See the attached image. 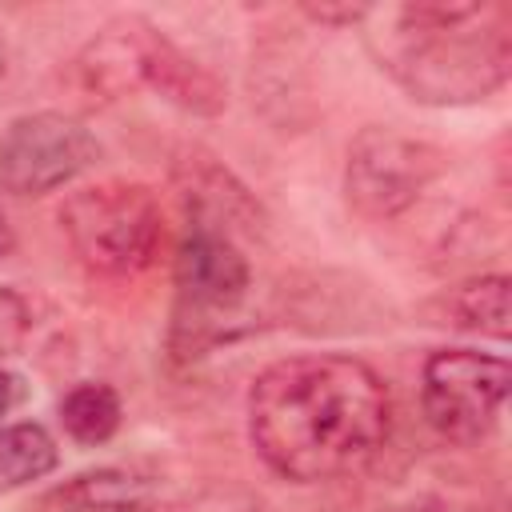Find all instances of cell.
<instances>
[{"label":"cell","instance_id":"obj_1","mask_svg":"<svg viewBox=\"0 0 512 512\" xmlns=\"http://www.w3.org/2000/svg\"><path fill=\"white\" fill-rule=\"evenodd\" d=\"M252 444L288 480L316 484L364 468L392 424L384 380L356 356L304 352L268 364L248 396Z\"/></svg>","mask_w":512,"mask_h":512},{"label":"cell","instance_id":"obj_2","mask_svg":"<svg viewBox=\"0 0 512 512\" xmlns=\"http://www.w3.org/2000/svg\"><path fill=\"white\" fill-rule=\"evenodd\" d=\"M372 48L412 100L472 104L508 80L512 12L500 0L400 4L388 12V32H372Z\"/></svg>","mask_w":512,"mask_h":512},{"label":"cell","instance_id":"obj_3","mask_svg":"<svg viewBox=\"0 0 512 512\" xmlns=\"http://www.w3.org/2000/svg\"><path fill=\"white\" fill-rule=\"evenodd\" d=\"M60 228L72 252L100 276H136L156 260L164 224L148 188L104 180L72 192L60 208Z\"/></svg>","mask_w":512,"mask_h":512},{"label":"cell","instance_id":"obj_4","mask_svg":"<svg viewBox=\"0 0 512 512\" xmlns=\"http://www.w3.org/2000/svg\"><path fill=\"white\" fill-rule=\"evenodd\" d=\"M508 396V364L472 348H444L424 360L420 404L428 424L452 444H476L492 432Z\"/></svg>","mask_w":512,"mask_h":512},{"label":"cell","instance_id":"obj_5","mask_svg":"<svg viewBox=\"0 0 512 512\" xmlns=\"http://www.w3.org/2000/svg\"><path fill=\"white\" fill-rule=\"evenodd\" d=\"M248 292V260L224 228L196 224L176 248V344L200 352L220 312H232Z\"/></svg>","mask_w":512,"mask_h":512},{"label":"cell","instance_id":"obj_6","mask_svg":"<svg viewBox=\"0 0 512 512\" xmlns=\"http://www.w3.org/2000/svg\"><path fill=\"white\" fill-rule=\"evenodd\" d=\"M440 172V152L396 128H364L348 148L344 192L368 220L400 216Z\"/></svg>","mask_w":512,"mask_h":512},{"label":"cell","instance_id":"obj_7","mask_svg":"<svg viewBox=\"0 0 512 512\" xmlns=\"http://www.w3.org/2000/svg\"><path fill=\"white\" fill-rule=\"evenodd\" d=\"M96 160L100 144L80 120L64 112L20 116L0 140V188L12 196H44L88 172Z\"/></svg>","mask_w":512,"mask_h":512},{"label":"cell","instance_id":"obj_8","mask_svg":"<svg viewBox=\"0 0 512 512\" xmlns=\"http://www.w3.org/2000/svg\"><path fill=\"white\" fill-rule=\"evenodd\" d=\"M140 84L156 88L164 100H172L176 108L184 112H196V116H216L228 96H224V84L204 72L196 60H188L172 40H164L156 28H148L144 36V52H140Z\"/></svg>","mask_w":512,"mask_h":512},{"label":"cell","instance_id":"obj_9","mask_svg":"<svg viewBox=\"0 0 512 512\" xmlns=\"http://www.w3.org/2000/svg\"><path fill=\"white\" fill-rule=\"evenodd\" d=\"M56 440L40 424H8L0 428V492L24 488L56 468Z\"/></svg>","mask_w":512,"mask_h":512},{"label":"cell","instance_id":"obj_10","mask_svg":"<svg viewBox=\"0 0 512 512\" xmlns=\"http://www.w3.org/2000/svg\"><path fill=\"white\" fill-rule=\"evenodd\" d=\"M60 424L72 440L80 444H104L112 440V432L120 428V396L108 384H76L64 400H60Z\"/></svg>","mask_w":512,"mask_h":512},{"label":"cell","instance_id":"obj_11","mask_svg":"<svg viewBox=\"0 0 512 512\" xmlns=\"http://www.w3.org/2000/svg\"><path fill=\"white\" fill-rule=\"evenodd\" d=\"M508 288H512L508 276H480V280L464 284V288L452 296V316H456V324L504 340V336H508V320H512Z\"/></svg>","mask_w":512,"mask_h":512},{"label":"cell","instance_id":"obj_12","mask_svg":"<svg viewBox=\"0 0 512 512\" xmlns=\"http://www.w3.org/2000/svg\"><path fill=\"white\" fill-rule=\"evenodd\" d=\"M76 512H148V504L132 492L128 480H112V476H84V484L76 488Z\"/></svg>","mask_w":512,"mask_h":512},{"label":"cell","instance_id":"obj_13","mask_svg":"<svg viewBox=\"0 0 512 512\" xmlns=\"http://www.w3.org/2000/svg\"><path fill=\"white\" fill-rule=\"evenodd\" d=\"M28 336V308L16 292L0 288V356H12Z\"/></svg>","mask_w":512,"mask_h":512},{"label":"cell","instance_id":"obj_14","mask_svg":"<svg viewBox=\"0 0 512 512\" xmlns=\"http://www.w3.org/2000/svg\"><path fill=\"white\" fill-rule=\"evenodd\" d=\"M304 12L320 24H356V20L372 16L368 4H304Z\"/></svg>","mask_w":512,"mask_h":512},{"label":"cell","instance_id":"obj_15","mask_svg":"<svg viewBox=\"0 0 512 512\" xmlns=\"http://www.w3.org/2000/svg\"><path fill=\"white\" fill-rule=\"evenodd\" d=\"M16 396H20V380L12 372H0V416L16 404Z\"/></svg>","mask_w":512,"mask_h":512},{"label":"cell","instance_id":"obj_16","mask_svg":"<svg viewBox=\"0 0 512 512\" xmlns=\"http://www.w3.org/2000/svg\"><path fill=\"white\" fill-rule=\"evenodd\" d=\"M12 252V228H8V220H4V212H0V260Z\"/></svg>","mask_w":512,"mask_h":512},{"label":"cell","instance_id":"obj_17","mask_svg":"<svg viewBox=\"0 0 512 512\" xmlns=\"http://www.w3.org/2000/svg\"><path fill=\"white\" fill-rule=\"evenodd\" d=\"M4 68H8V48H4V36H0V76H4Z\"/></svg>","mask_w":512,"mask_h":512},{"label":"cell","instance_id":"obj_18","mask_svg":"<svg viewBox=\"0 0 512 512\" xmlns=\"http://www.w3.org/2000/svg\"><path fill=\"white\" fill-rule=\"evenodd\" d=\"M392 512H416V508H392Z\"/></svg>","mask_w":512,"mask_h":512}]
</instances>
